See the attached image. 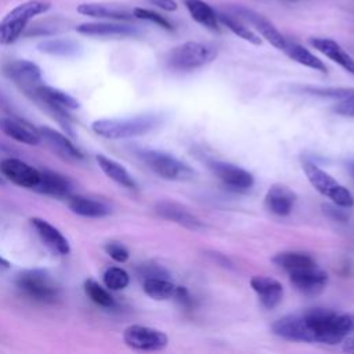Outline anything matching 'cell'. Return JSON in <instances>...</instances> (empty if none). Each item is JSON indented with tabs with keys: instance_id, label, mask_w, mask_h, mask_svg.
Segmentation results:
<instances>
[{
	"instance_id": "obj_25",
	"label": "cell",
	"mask_w": 354,
	"mask_h": 354,
	"mask_svg": "<svg viewBox=\"0 0 354 354\" xmlns=\"http://www.w3.org/2000/svg\"><path fill=\"white\" fill-rule=\"evenodd\" d=\"M77 12L87 15V17L116 19V21H119V19L126 21V19L131 18V15L127 10L118 7V6L101 4V3H83V4L77 6Z\"/></svg>"
},
{
	"instance_id": "obj_17",
	"label": "cell",
	"mask_w": 354,
	"mask_h": 354,
	"mask_svg": "<svg viewBox=\"0 0 354 354\" xmlns=\"http://www.w3.org/2000/svg\"><path fill=\"white\" fill-rule=\"evenodd\" d=\"M0 130L10 138L26 145H37L41 141L39 129L18 118H1Z\"/></svg>"
},
{
	"instance_id": "obj_23",
	"label": "cell",
	"mask_w": 354,
	"mask_h": 354,
	"mask_svg": "<svg viewBox=\"0 0 354 354\" xmlns=\"http://www.w3.org/2000/svg\"><path fill=\"white\" fill-rule=\"evenodd\" d=\"M35 189L40 194L57 198H68L72 195L73 187L68 177L51 170H40V181Z\"/></svg>"
},
{
	"instance_id": "obj_35",
	"label": "cell",
	"mask_w": 354,
	"mask_h": 354,
	"mask_svg": "<svg viewBox=\"0 0 354 354\" xmlns=\"http://www.w3.org/2000/svg\"><path fill=\"white\" fill-rule=\"evenodd\" d=\"M133 14H134L136 18H140V19H144V21H149V22H152V24H155V25H158V26H160V28H163L166 30H171L173 29L171 24L165 17H162L160 14H158V12H155L152 10L134 8Z\"/></svg>"
},
{
	"instance_id": "obj_19",
	"label": "cell",
	"mask_w": 354,
	"mask_h": 354,
	"mask_svg": "<svg viewBox=\"0 0 354 354\" xmlns=\"http://www.w3.org/2000/svg\"><path fill=\"white\" fill-rule=\"evenodd\" d=\"M296 194L283 184H274L264 196V205L268 212L277 216H288L295 205Z\"/></svg>"
},
{
	"instance_id": "obj_16",
	"label": "cell",
	"mask_w": 354,
	"mask_h": 354,
	"mask_svg": "<svg viewBox=\"0 0 354 354\" xmlns=\"http://www.w3.org/2000/svg\"><path fill=\"white\" fill-rule=\"evenodd\" d=\"M29 221L37 232V235L40 236L41 242L54 253L68 254L71 252V245L68 239L62 235V232L58 228H55L47 220L40 217H32Z\"/></svg>"
},
{
	"instance_id": "obj_4",
	"label": "cell",
	"mask_w": 354,
	"mask_h": 354,
	"mask_svg": "<svg viewBox=\"0 0 354 354\" xmlns=\"http://www.w3.org/2000/svg\"><path fill=\"white\" fill-rule=\"evenodd\" d=\"M137 156L147 165L149 170L165 180L184 181L192 178L195 174V171L187 163L165 151L144 148L137 151Z\"/></svg>"
},
{
	"instance_id": "obj_27",
	"label": "cell",
	"mask_w": 354,
	"mask_h": 354,
	"mask_svg": "<svg viewBox=\"0 0 354 354\" xmlns=\"http://www.w3.org/2000/svg\"><path fill=\"white\" fill-rule=\"evenodd\" d=\"M142 289L153 300H167L176 296L177 286L167 277H149L142 279Z\"/></svg>"
},
{
	"instance_id": "obj_22",
	"label": "cell",
	"mask_w": 354,
	"mask_h": 354,
	"mask_svg": "<svg viewBox=\"0 0 354 354\" xmlns=\"http://www.w3.org/2000/svg\"><path fill=\"white\" fill-rule=\"evenodd\" d=\"M66 203L72 213L88 218L105 217L112 212V207L106 202L83 195H69L66 198Z\"/></svg>"
},
{
	"instance_id": "obj_31",
	"label": "cell",
	"mask_w": 354,
	"mask_h": 354,
	"mask_svg": "<svg viewBox=\"0 0 354 354\" xmlns=\"http://www.w3.org/2000/svg\"><path fill=\"white\" fill-rule=\"evenodd\" d=\"M217 18H218V22H221L224 26H227L238 37H241V39H243V40H246L252 44H256V46L261 44L260 36H257L253 30L246 28L243 24H241L235 18H232L230 15H225V14H217Z\"/></svg>"
},
{
	"instance_id": "obj_36",
	"label": "cell",
	"mask_w": 354,
	"mask_h": 354,
	"mask_svg": "<svg viewBox=\"0 0 354 354\" xmlns=\"http://www.w3.org/2000/svg\"><path fill=\"white\" fill-rule=\"evenodd\" d=\"M106 254L118 263H124L129 260V250L119 242H109L104 246Z\"/></svg>"
},
{
	"instance_id": "obj_6",
	"label": "cell",
	"mask_w": 354,
	"mask_h": 354,
	"mask_svg": "<svg viewBox=\"0 0 354 354\" xmlns=\"http://www.w3.org/2000/svg\"><path fill=\"white\" fill-rule=\"evenodd\" d=\"M15 283L26 296L41 303H54L61 293L53 275L40 268L21 271L15 278Z\"/></svg>"
},
{
	"instance_id": "obj_14",
	"label": "cell",
	"mask_w": 354,
	"mask_h": 354,
	"mask_svg": "<svg viewBox=\"0 0 354 354\" xmlns=\"http://www.w3.org/2000/svg\"><path fill=\"white\" fill-rule=\"evenodd\" d=\"M155 212L162 218L177 223L178 225L185 227L191 231H199L203 228L202 221L195 214H192L188 209H185L184 206H181L176 202H170V201L158 202L155 205Z\"/></svg>"
},
{
	"instance_id": "obj_42",
	"label": "cell",
	"mask_w": 354,
	"mask_h": 354,
	"mask_svg": "<svg viewBox=\"0 0 354 354\" xmlns=\"http://www.w3.org/2000/svg\"><path fill=\"white\" fill-rule=\"evenodd\" d=\"M10 266V263L6 260V259H3L1 256H0V267H4V268H7Z\"/></svg>"
},
{
	"instance_id": "obj_30",
	"label": "cell",
	"mask_w": 354,
	"mask_h": 354,
	"mask_svg": "<svg viewBox=\"0 0 354 354\" xmlns=\"http://www.w3.org/2000/svg\"><path fill=\"white\" fill-rule=\"evenodd\" d=\"M272 261L278 267L283 268L288 272L317 264L315 260L310 254H307L304 252H295V250L279 252L272 257Z\"/></svg>"
},
{
	"instance_id": "obj_10",
	"label": "cell",
	"mask_w": 354,
	"mask_h": 354,
	"mask_svg": "<svg viewBox=\"0 0 354 354\" xmlns=\"http://www.w3.org/2000/svg\"><path fill=\"white\" fill-rule=\"evenodd\" d=\"M210 171L217 177L224 187L232 191H248L253 187L254 178L248 170L223 160H210L207 163Z\"/></svg>"
},
{
	"instance_id": "obj_3",
	"label": "cell",
	"mask_w": 354,
	"mask_h": 354,
	"mask_svg": "<svg viewBox=\"0 0 354 354\" xmlns=\"http://www.w3.org/2000/svg\"><path fill=\"white\" fill-rule=\"evenodd\" d=\"M48 10L50 3L43 0H29L14 7L0 21V44L14 43L35 17Z\"/></svg>"
},
{
	"instance_id": "obj_34",
	"label": "cell",
	"mask_w": 354,
	"mask_h": 354,
	"mask_svg": "<svg viewBox=\"0 0 354 354\" xmlns=\"http://www.w3.org/2000/svg\"><path fill=\"white\" fill-rule=\"evenodd\" d=\"M304 93L319 95V97H328L333 100H343L354 93V88H336V87H311V86H303L301 87Z\"/></svg>"
},
{
	"instance_id": "obj_40",
	"label": "cell",
	"mask_w": 354,
	"mask_h": 354,
	"mask_svg": "<svg viewBox=\"0 0 354 354\" xmlns=\"http://www.w3.org/2000/svg\"><path fill=\"white\" fill-rule=\"evenodd\" d=\"M343 351H347V353H354V335H353V336H347V337L344 339Z\"/></svg>"
},
{
	"instance_id": "obj_29",
	"label": "cell",
	"mask_w": 354,
	"mask_h": 354,
	"mask_svg": "<svg viewBox=\"0 0 354 354\" xmlns=\"http://www.w3.org/2000/svg\"><path fill=\"white\" fill-rule=\"evenodd\" d=\"M39 51L57 57H75L80 53V44L71 39H47L37 44Z\"/></svg>"
},
{
	"instance_id": "obj_28",
	"label": "cell",
	"mask_w": 354,
	"mask_h": 354,
	"mask_svg": "<svg viewBox=\"0 0 354 354\" xmlns=\"http://www.w3.org/2000/svg\"><path fill=\"white\" fill-rule=\"evenodd\" d=\"M290 59L296 61L300 65H304L307 68L319 71V72H326V66L325 64L315 57L310 50H307L306 47L297 44V43H292V41H286L285 48L282 50Z\"/></svg>"
},
{
	"instance_id": "obj_7",
	"label": "cell",
	"mask_w": 354,
	"mask_h": 354,
	"mask_svg": "<svg viewBox=\"0 0 354 354\" xmlns=\"http://www.w3.org/2000/svg\"><path fill=\"white\" fill-rule=\"evenodd\" d=\"M214 58L216 50L212 46L198 41H185L171 48L166 61L174 71H194L205 66Z\"/></svg>"
},
{
	"instance_id": "obj_38",
	"label": "cell",
	"mask_w": 354,
	"mask_h": 354,
	"mask_svg": "<svg viewBox=\"0 0 354 354\" xmlns=\"http://www.w3.org/2000/svg\"><path fill=\"white\" fill-rule=\"evenodd\" d=\"M148 1L165 11H176L177 10V3L174 0H148Z\"/></svg>"
},
{
	"instance_id": "obj_9",
	"label": "cell",
	"mask_w": 354,
	"mask_h": 354,
	"mask_svg": "<svg viewBox=\"0 0 354 354\" xmlns=\"http://www.w3.org/2000/svg\"><path fill=\"white\" fill-rule=\"evenodd\" d=\"M4 73L32 100L35 98L39 87L43 84L40 68L28 59H17L8 62L4 66Z\"/></svg>"
},
{
	"instance_id": "obj_43",
	"label": "cell",
	"mask_w": 354,
	"mask_h": 354,
	"mask_svg": "<svg viewBox=\"0 0 354 354\" xmlns=\"http://www.w3.org/2000/svg\"><path fill=\"white\" fill-rule=\"evenodd\" d=\"M353 324H354V315H353Z\"/></svg>"
},
{
	"instance_id": "obj_12",
	"label": "cell",
	"mask_w": 354,
	"mask_h": 354,
	"mask_svg": "<svg viewBox=\"0 0 354 354\" xmlns=\"http://www.w3.org/2000/svg\"><path fill=\"white\" fill-rule=\"evenodd\" d=\"M289 281L300 293L307 296L318 295L328 283V274L317 264L288 272Z\"/></svg>"
},
{
	"instance_id": "obj_2",
	"label": "cell",
	"mask_w": 354,
	"mask_h": 354,
	"mask_svg": "<svg viewBox=\"0 0 354 354\" xmlns=\"http://www.w3.org/2000/svg\"><path fill=\"white\" fill-rule=\"evenodd\" d=\"M163 122V116L155 112L124 118H104L91 123V130L108 140H124L140 137L155 130Z\"/></svg>"
},
{
	"instance_id": "obj_21",
	"label": "cell",
	"mask_w": 354,
	"mask_h": 354,
	"mask_svg": "<svg viewBox=\"0 0 354 354\" xmlns=\"http://www.w3.org/2000/svg\"><path fill=\"white\" fill-rule=\"evenodd\" d=\"M310 43L326 58L340 65L348 73L354 75V58L337 41L328 37H311Z\"/></svg>"
},
{
	"instance_id": "obj_32",
	"label": "cell",
	"mask_w": 354,
	"mask_h": 354,
	"mask_svg": "<svg viewBox=\"0 0 354 354\" xmlns=\"http://www.w3.org/2000/svg\"><path fill=\"white\" fill-rule=\"evenodd\" d=\"M86 295L91 299V301H94L95 304L101 306V307H112L115 304L113 297L111 296V293L101 286L97 281L94 279H87L83 285Z\"/></svg>"
},
{
	"instance_id": "obj_13",
	"label": "cell",
	"mask_w": 354,
	"mask_h": 354,
	"mask_svg": "<svg viewBox=\"0 0 354 354\" xmlns=\"http://www.w3.org/2000/svg\"><path fill=\"white\" fill-rule=\"evenodd\" d=\"M40 138L41 141L46 142V145L57 153L59 158L65 160H82L83 153L80 149L62 133L48 127V126H41L39 127Z\"/></svg>"
},
{
	"instance_id": "obj_5",
	"label": "cell",
	"mask_w": 354,
	"mask_h": 354,
	"mask_svg": "<svg viewBox=\"0 0 354 354\" xmlns=\"http://www.w3.org/2000/svg\"><path fill=\"white\" fill-rule=\"evenodd\" d=\"M303 170L307 176L310 184L318 191L321 195L329 198L336 206L343 209H350L354 205L353 194L340 183H337L330 174L322 170L315 163L304 159L303 160Z\"/></svg>"
},
{
	"instance_id": "obj_8",
	"label": "cell",
	"mask_w": 354,
	"mask_h": 354,
	"mask_svg": "<svg viewBox=\"0 0 354 354\" xmlns=\"http://www.w3.org/2000/svg\"><path fill=\"white\" fill-rule=\"evenodd\" d=\"M123 340L130 348L137 351H160L165 350L169 343V337L165 332L137 324L124 329Z\"/></svg>"
},
{
	"instance_id": "obj_1",
	"label": "cell",
	"mask_w": 354,
	"mask_h": 354,
	"mask_svg": "<svg viewBox=\"0 0 354 354\" xmlns=\"http://www.w3.org/2000/svg\"><path fill=\"white\" fill-rule=\"evenodd\" d=\"M271 330L290 342L336 344L354 330V324L353 315L326 308H313L279 318L272 324Z\"/></svg>"
},
{
	"instance_id": "obj_26",
	"label": "cell",
	"mask_w": 354,
	"mask_h": 354,
	"mask_svg": "<svg viewBox=\"0 0 354 354\" xmlns=\"http://www.w3.org/2000/svg\"><path fill=\"white\" fill-rule=\"evenodd\" d=\"M184 3L194 21L213 32H218L217 14L207 3L203 0H185Z\"/></svg>"
},
{
	"instance_id": "obj_20",
	"label": "cell",
	"mask_w": 354,
	"mask_h": 354,
	"mask_svg": "<svg viewBox=\"0 0 354 354\" xmlns=\"http://www.w3.org/2000/svg\"><path fill=\"white\" fill-rule=\"evenodd\" d=\"M76 30L82 35L97 37H131L138 35L134 26L118 22H84Z\"/></svg>"
},
{
	"instance_id": "obj_41",
	"label": "cell",
	"mask_w": 354,
	"mask_h": 354,
	"mask_svg": "<svg viewBox=\"0 0 354 354\" xmlns=\"http://www.w3.org/2000/svg\"><path fill=\"white\" fill-rule=\"evenodd\" d=\"M347 169H348V171L353 174V177H354V160H350V162H347Z\"/></svg>"
},
{
	"instance_id": "obj_15",
	"label": "cell",
	"mask_w": 354,
	"mask_h": 354,
	"mask_svg": "<svg viewBox=\"0 0 354 354\" xmlns=\"http://www.w3.org/2000/svg\"><path fill=\"white\" fill-rule=\"evenodd\" d=\"M250 286L256 292L260 303L271 310L275 308L283 297V286L279 281L267 275H254L250 279Z\"/></svg>"
},
{
	"instance_id": "obj_24",
	"label": "cell",
	"mask_w": 354,
	"mask_h": 354,
	"mask_svg": "<svg viewBox=\"0 0 354 354\" xmlns=\"http://www.w3.org/2000/svg\"><path fill=\"white\" fill-rule=\"evenodd\" d=\"M95 160H97L100 169L104 171V174L106 177H109L112 181H115L116 184H119L124 188H136L137 187L133 176L119 162H116L102 153L95 155Z\"/></svg>"
},
{
	"instance_id": "obj_11",
	"label": "cell",
	"mask_w": 354,
	"mask_h": 354,
	"mask_svg": "<svg viewBox=\"0 0 354 354\" xmlns=\"http://www.w3.org/2000/svg\"><path fill=\"white\" fill-rule=\"evenodd\" d=\"M0 173L15 185L24 188L35 189L40 181V170L15 156H7L0 160Z\"/></svg>"
},
{
	"instance_id": "obj_37",
	"label": "cell",
	"mask_w": 354,
	"mask_h": 354,
	"mask_svg": "<svg viewBox=\"0 0 354 354\" xmlns=\"http://www.w3.org/2000/svg\"><path fill=\"white\" fill-rule=\"evenodd\" d=\"M333 111L340 116L354 118V93L343 100H339V102H336L333 106Z\"/></svg>"
},
{
	"instance_id": "obj_18",
	"label": "cell",
	"mask_w": 354,
	"mask_h": 354,
	"mask_svg": "<svg viewBox=\"0 0 354 354\" xmlns=\"http://www.w3.org/2000/svg\"><path fill=\"white\" fill-rule=\"evenodd\" d=\"M238 14L246 19L249 24H252L259 32L260 35L268 41L271 43L275 48L278 50H283L286 46V39L282 36V33L261 14L253 11V10H248V8H236Z\"/></svg>"
},
{
	"instance_id": "obj_44",
	"label": "cell",
	"mask_w": 354,
	"mask_h": 354,
	"mask_svg": "<svg viewBox=\"0 0 354 354\" xmlns=\"http://www.w3.org/2000/svg\"><path fill=\"white\" fill-rule=\"evenodd\" d=\"M1 183H3V181H1V178H0V184H1Z\"/></svg>"
},
{
	"instance_id": "obj_33",
	"label": "cell",
	"mask_w": 354,
	"mask_h": 354,
	"mask_svg": "<svg viewBox=\"0 0 354 354\" xmlns=\"http://www.w3.org/2000/svg\"><path fill=\"white\" fill-rule=\"evenodd\" d=\"M102 281L109 290H120L129 285L130 277L120 267H108L102 274Z\"/></svg>"
},
{
	"instance_id": "obj_39",
	"label": "cell",
	"mask_w": 354,
	"mask_h": 354,
	"mask_svg": "<svg viewBox=\"0 0 354 354\" xmlns=\"http://www.w3.org/2000/svg\"><path fill=\"white\" fill-rule=\"evenodd\" d=\"M12 152H14V149H12L11 147H8V145H6L4 142L0 141V160H1L3 158L12 156Z\"/></svg>"
}]
</instances>
